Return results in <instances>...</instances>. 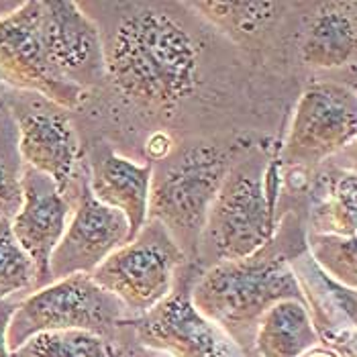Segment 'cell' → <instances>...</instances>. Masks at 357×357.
<instances>
[{
    "instance_id": "5",
    "label": "cell",
    "mask_w": 357,
    "mask_h": 357,
    "mask_svg": "<svg viewBox=\"0 0 357 357\" xmlns=\"http://www.w3.org/2000/svg\"><path fill=\"white\" fill-rule=\"evenodd\" d=\"M184 249L162 222L147 220L135 239L109 255L94 272V282L125 308L145 314L172 294Z\"/></svg>"
},
{
    "instance_id": "27",
    "label": "cell",
    "mask_w": 357,
    "mask_h": 357,
    "mask_svg": "<svg viewBox=\"0 0 357 357\" xmlns=\"http://www.w3.org/2000/svg\"><path fill=\"white\" fill-rule=\"evenodd\" d=\"M356 339H357V331H356Z\"/></svg>"
},
{
    "instance_id": "6",
    "label": "cell",
    "mask_w": 357,
    "mask_h": 357,
    "mask_svg": "<svg viewBox=\"0 0 357 357\" xmlns=\"http://www.w3.org/2000/svg\"><path fill=\"white\" fill-rule=\"evenodd\" d=\"M274 233V200L264 169L231 167L217 194L204 237L220 261L248 259L270 245Z\"/></svg>"
},
{
    "instance_id": "25",
    "label": "cell",
    "mask_w": 357,
    "mask_h": 357,
    "mask_svg": "<svg viewBox=\"0 0 357 357\" xmlns=\"http://www.w3.org/2000/svg\"><path fill=\"white\" fill-rule=\"evenodd\" d=\"M351 88H354V90H356V94H357V82L354 84V86H351Z\"/></svg>"
},
{
    "instance_id": "14",
    "label": "cell",
    "mask_w": 357,
    "mask_h": 357,
    "mask_svg": "<svg viewBox=\"0 0 357 357\" xmlns=\"http://www.w3.org/2000/svg\"><path fill=\"white\" fill-rule=\"evenodd\" d=\"M151 182L153 165L137 164L116 151H105L90 164V190L96 200L125 215L129 220V241L149 220Z\"/></svg>"
},
{
    "instance_id": "11",
    "label": "cell",
    "mask_w": 357,
    "mask_h": 357,
    "mask_svg": "<svg viewBox=\"0 0 357 357\" xmlns=\"http://www.w3.org/2000/svg\"><path fill=\"white\" fill-rule=\"evenodd\" d=\"M72 204L70 222L50 261L52 282L74 274H92L109 255L129 243V220L96 200L88 180L80 184Z\"/></svg>"
},
{
    "instance_id": "8",
    "label": "cell",
    "mask_w": 357,
    "mask_h": 357,
    "mask_svg": "<svg viewBox=\"0 0 357 357\" xmlns=\"http://www.w3.org/2000/svg\"><path fill=\"white\" fill-rule=\"evenodd\" d=\"M0 82L39 94L66 110L78 109L86 92L63 80L50 63L41 37V0H29L0 17Z\"/></svg>"
},
{
    "instance_id": "13",
    "label": "cell",
    "mask_w": 357,
    "mask_h": 357,
    "mask_svg": "<svg viewBox=\"0 0 357 357\" xmlns=\"http://www.w3.org/2000/svg\"><path fill=\"white\" fill-rule=\"evenodd\" d=\"M137 341L151 351L169 357H222V331L206 321L190 294L172 292L167 298L133 321Z\"/></svg>"
},
{
    "instance_id": "7",
    "label": "cell",
    "mask_w": 357,
    "mask_h": 357,
    "mask_svg": "<svg viewBox=\"0 0 357 357\" xmlns=\"http://www.w3.org/2000/svg\"><path fill=\"white\" fill-rule=\"evenodd\" d=\"M357 141V94L351 86L312 84L296 102L282 145V162L310 167Z\"/></svg>"
},
{
    "instance_id": "16",
    "label": "cell",
    "mask_w": 357,
    "mask_h": 357,
    "mask_svg": "<svg viewBox=\"0 0 357 357\" xmlns=\"http://www.w3.org/2000/svg\"><path fill=\"white\" fill-rule=\"evenodd\" d=\"M321 341L308 304L280 301L259 319L253 345L259 357H303Z\"/></svg>"
},
{
    "instance_id": "22",
    "label": "cell",
    "mask_w": 357,
    "mask_h": 357,
    "mask_svg": "<svg viewBox=\"0 0 357 357\" xmlns=\"http://www.w3.org/2000/svg\"><path fill=\"white\" fill-rule=\"evenodd\" d=\"M308 249L333 282L357 292V233L351 237L310 233Z\"/></svg>"
},
{
    "instance_id": "9",
    "label": "cell",
    "mask_w": 357,
    "mask_h": 357,
    "mask_svg": "<svg viewBox=\"0 0 357 357\" xmlns=\"http://www.w3.org/2000/svg\"><path fill=\"white\" fill-rule=\"evenodd\" d=\"M19 133V151L23 164L52 178L68 196L80 180V139L70 119V110L27 94L8 105Z\"/></svg>"
},
{
    "instance_id": "17",
    "label": "cell",
    "mask_w": 357,
    "mask_h": 357,
    "mask_svg": "<svg viewBox=\"0 0 357 357\" xmlns=\"http://www.w3.org/2000/svg\"><path fill=\"white\" fill-rule=\"evenodd\" d=\"M188 8L198 10L220 33L248 41L261 33L278 17L280 4L275 2H248V0H208L188 2Z\"/></svg>"
},
{
    "instance_id": "18",
    "label": "cell",
    "mask_w": 357,
    "mask_h": 357,
    "mask_svg": "<svg viewBox=\"0 0 357 357\" xmlns=\"http://www.w3.org/2000/svg\"><path fill=\"white\" fill-rule=\"evenodd\" d=\"M314 235L351 237L357 233V172L343 169L329 180L323 200L312 211Z\"/></svg>"
},
{
    "instance_id": "26",
    "label": "cell",
    "mask_w": 357,
    "mask_h": 357,
    "mask_svg": "<svg viewBox=\"0 0 357 357\" xmlns=\"http://www.w3.org/2000/svg\"><path fill=\"white\" fill-rule=\"evenodd\" d=\"M153 357H155V356H153ZM158 357H169V356H164V354H162V356H158Z\"/></svg>"
},
{
    "instance_id": "2",
    "label": "cell",
    "mask_w": 357,
    "mask_h": 357,
    "mask_svg": "<svg viewBox=\"0 0 357 357\" xmlns=\"http://www.w3.org/2000/svg\"><path fill=\"white\" fill-rule=\"evenodd\" d=\"M190 301L206 321L241 341L275 303H306V294L288 259L266 248L248 259L213 266L192 286Z\"/></svg>"
},
{
    "instance_id": "3",
    "label": "cell",
    "mask_w": 357,
    "mask_h": 357,
    "mask_svg": "<svg viewBox=\"0 0 357 357\" xmlns=\"http://www.w3.org/2000/svg\"><path fill=\"white\" fill-rule=\"evenodd\" d=\"M231 172V158L211 143L188 145L155 174L149 194V220L162 222L182 243H196L208 211Z\"/></svg>"
},
{
    "instance_id": "21",
    "label": "cell",
    "mask_w": 357,
    "mask_h": 357,
    "mask_svg": "<svg viewBox=\"0 0 357 357\" xmlns=\"http://www.w3.org/2000/svg\"><path fill=\"white\" fill-rule=\"evenodd\" d=\"M39 288L33 259L17 241L10 220L0 219V303Z\"/></svg>"
},
{
    "instance_id": "15",
    "label": "cell",
    "mask_w": 357,
    "mask_h": 357,
    "mask_svg": "<svg viewBox=\"0 0 357 357\" xmlns=\"http://www.w3.org/2000/svg\"><path fill=\"white\" fill-rule=\"evenodd\" d=\"M351 8L354 4L331 2L314 15L301 43V57L308 68L335 70L356 59L357 15Z\"/></svg>"
},
{
    "instance_id": "20",
    "label": "cell",
    "mask_w": 357,
    "mask_h": 357,
    "mask_svg": "<svg viewBox=\"0 0 357 357\" xmlns=\"http://www.w3.org/2000/svg\"><path fill=\"white\" fill-rule=\"evenodd\" d=\"M10 357H114L109 341L88 331H45L13 349Z\"/></svg>"
},
{
    "instance_id": "4",
    "label": "cell",
    "mask_w": 357,
    "mask_h": 357,
    "mask_svg": "<svg viewBox=\"0 0 357 357\" xmlns=\"http://www.w3.org/2000/svg\"><path fill=\"white\" fill-rule=\"evenodd\" d=\"M125 306L90 274H74L27 294L8 329L10 351L45 331H88L107 337L123 321Z\"/></svg>"
},
{
    "instance_id": "10",
    "label": "cell",
    "mask_w": 357,
    "mask_h": 357,
    "mask_svg": "<svg viewBox=\"0 0 357 357\" xmlns=\"http://www.w3.org/2000/svg\"><path fill=\"white\" fill-rule=\"evenodd\" d=\"M41 37L54 70L84 92L107 80V50L96 23L80 4L41 0Z\"/></svg>"
},
{
    "instance_id": "23",
    "label": "cell",
    "mask_w": 357,
    "mask_h": 357,
    "mask_svg": "<svg viewBox=\"0 0 357 357\" xmlns=\"http://www.w3.org/2000/svg\"><path fill=\"white\" fill-rule=\"evenodd\" d=\"M21 296H13L0 303V357H10V343H8V329L10 321L21 304Z\"/></svg>"
},
{
    "instance_id": "19",
    "label": "cell",
    "mask_w": 357,
    "mask_h": 357,
    "mask_svg": "<svg viewBox=\"0 0 357 357\" xmlns=\"http://www.w3.org/2000/svg\"><path fill=\"white\" fill-rule=\"evenodd\" d=\"M23 172L17 125L8 105L0 102V219L10 220L23 204Z\"/></svg>"
},
{
    "instance_id": "1",
    "label": "cell",
    "mask_w": 357,
    "mask_h": 357,
    "mask_svg": "<svg viewBox=\"0 0 357 357\" xmlns=\"http://www.w3.org/2000/svg\"><path fill=\"white\" fill-rule=\"evenodd\" d=\"M107 80L137 109L167 112L198 84V50L172 15L141 8L127 15L112 35Z\"/></svg>"
},
{
    "instance_id": "24",
    "label": "cell",
    "mask_w": 357,
    "mask_h": 357,
    "mask_svg": "<svg viewBox=\"0 0 357 357\" xmlns=\"http://www.w3.org/2000/svg\"><path fill=\"white\" fill-rule=\"evenodd\" d=\"M303 357H339L337 354H333L329 349H319V347H314V349H310L308 354H304Z\"/></svg>"
},
{
    "instance_id": "12",
    "label": "cell",
    "mask_w": 357,
    "mask_h": 357,
    "mask_svg": "<svg viewBox=\"0 0 357 357\" xmlns=\"http://www.w3.org/2000/svg\"><path fill=\"white\" fill-rule=\"evenodd\" d=\"M72 206V200L57 188L52 178L25 165L23 204L10 219V229L37 268L39 288L52 284L50 261L66 233Z\"/></svg>"
}]
</instances>
